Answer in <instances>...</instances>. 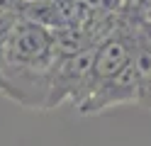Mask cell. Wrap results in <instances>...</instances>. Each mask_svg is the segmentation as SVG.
<instances>
[{
	"label": "cell",
	"mask_w": 151,
	"mask_h": 146,
	"mask_svg": "<svg viewBox=\"0 0 151 146\" xmlns=\"http://www.w3.org/2000/svg\"><path fill=\"white\" fill-rule=\"evenodd\" d=\"M132 102H139L134 58H132V66L124 68L119 76H115V78H110V81L93 88L78 102V112L81 114H100V112L112 110V107H122V105H132Z\"/></svg>",
	"instance_id": "3957f363"
},
{
	"label": "cell",
	"mask_w": 151,
	"mask_h": 146,
	"mask_svg": "<svg viewBox=\"0 0 151 146\" xmlns=\"http://www.w3.org/2000/svg\"><path fill=\"white\" fill-rule=\"evenodd\" d=\"M134 73L139 85V102L151 110V24L134 34Z\"/></svg>",
	"instance_id": "277c9868"
},
{
	"label": "cell",
	"mask_w": 151,
	"mask_h": 146,
	"mask_svg": "<svg viewBox=\"0 0 151 146\" xmlns=\"http://www.w3.org/2000/svg\"><path fill=\"white\" fill-rule=\"evenodd\" d=\"M93 51L73 54V56H56V63L51 68L49 78V95H46L44 110H54L61 102L71 100L73 105L81 102L86 93L88 78H90V63H93Z\"/></svg>",
	"instance_id": "6da1fadb"
},
{
	"label": "cell",
	"mask_w": 151,
	"mask_h": 146,
	"mask_svg": "<svg viewBox=\"0 0 151 146\" xmlns=\"http://www.w3.org/2000/svg\"><path fill=\"white\" fill-rule=\"evenodd\" d=\"M132 58H134V37L124 34V32H112L107 34L102 42L95 46L93 51V63H90V78L86 85V97L95 85L110 81V78L119 76L124 68L132 66ZM81 97V100H83ZM78 107V105H76Z\"/></svg>",
	"instance_id": "7a4b0ae2"
},
{
	"label": "cell",
	"mask_w": 151,
	"mask_h": 146,
	"mask_svg": "<svg viewBox=\"0 0 151 146\" xmlns=\"http://www.w3.org/2000/svg\"><path fill=\"white\" fill-rule=\"evenodd\" d=\"M27 3H51V0H27Z\"/></svg>",
	"instance_id": "5b68a950"
}]
</instances>
